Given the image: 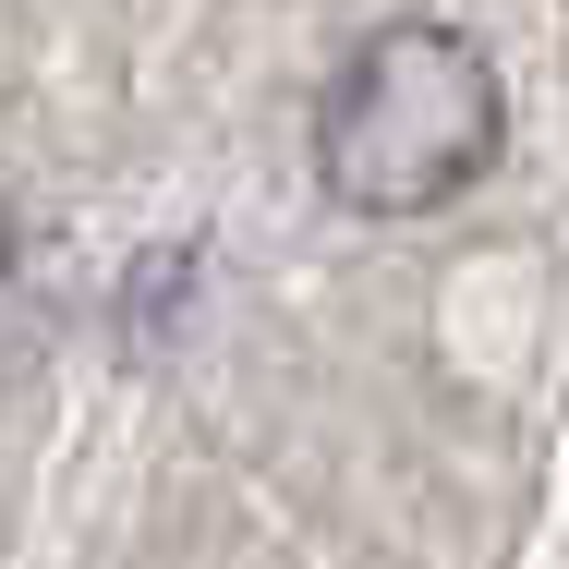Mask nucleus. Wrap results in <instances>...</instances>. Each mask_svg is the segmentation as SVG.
Listing matches in <instances>:
<instances>
[{
  "mask_svg": "<svg viewBox=\"0 0 569 569\" xmlns=\"http://www.w3.org/2000/svg\"><path fill=\"white\" fill-rule=\"evenodd\" d=\"M509 146V98H497V61L437 24V12H400L376 37H351L340 73L316 86V182L340 194L351 219H425L472 194Z\"/></svg>",
  "mask_w": 569,
  "mask_h": 569,
  "instance_id": "1",
  "label": "nucleus"
}]
</instances>
